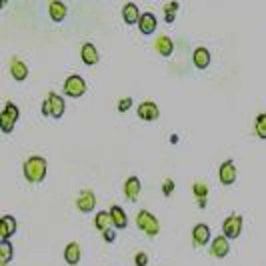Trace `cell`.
Here are the masks:
<instances>
[{
  "mask_svg": "<svg viewBox=\"0 0 266 266\" xmlns=\"http://www.w3.org/2000/svg\"><path fill=\"white\" fill-rule=\"evenodd\" d=\"M48 14H50V18H52L54 22H62V20L66 18V14H68L66 4L60 2V0H52V2L48 4Z\"/></svg>",
  "mask_w": 266,
  "mask_h": 266,
  "instance_id": "cell-15",
  "label": "cell"
},
{
  "mask_svg": "<svg viewBox=\"0 0 266 266\" xmlns=\"http://www.w3.org/2000/svg\"><path fill=\"white\" fill-rule=\"evenodd\" d=\"M134 264H136V266H146V264H148V254H146V252H138V254L134 256Z\"/></svg>",
  "mask_w": 266,
  "mask_h": 266,
  "instance_id": "cell-31",
  "label": "cell"
},
{
  "mask_svg": "<svg viewBox=\"0 0 266 266\" xmlns=\"http://www.w3.org/2000/svg\"><path fill=\"white\" fill-rule=\"evenodd\" d=\"M230 238H226L224 234H220V236H216L212 242H210V254L214 256V258H224V256H228V252H230V242H228Z\"/></svg>",
  "mask_w": 266,
  "mask_h": 266,
  "instance_id": "cell-6",
  "label": "cell"
},
{
  "mask_svg": "<svg viewBox=\"0 0 266 266\" xmlns=\"http://www.w3.org/2000/svg\"><path fill=\"white\" fill-rule=\"evenodd\" d=\"M80 256H82L80 244H76V242H70V244L64 248V260H66L70 266H76V264L80 262Z\"/></svg>",
  "mask_w": 266,
  "mask_h": 266,
  "instance_id": "cell-20",
  "label": "cell"
},
{
  "mask_svg": "<svg viewBox=\"0 0 266 266\" xmlns=\"http://www.w3.org/2000/svg\"><path fill=\"white\" fill-rule=\"evenodd\" d=\"M94 226L98 228V230H108V228H112L114 224H112V214H110V210L106 212V210H100V212H96V218H94Z\"/></svg>",
  "mask_w": 266,
  "mask_h": 266,
  "instance_id": "cell-22",
  "label": "cell"
},
{
  "mask_svg": "<svg viewBox=\"0 0 266 266\" xmlns=\"http://www.w3.org/2000/svg\"><path fill=\"white\" fill-rule=\"evenodd\" d=\"M136 226H138L140 232H144V234L150 236V238L156 236L158 230H160L158 218H156L152 212H148V210H140V212L136 214Z\"/></svg>",
  "mask_w": 266,
  "mask_h": 266,
  "instance_id": "cell-2",
  "label": "cell"
},
{
  "mask_svg": "<svg viewBox=\"0 0 266 266\" xmlns=\"http://www.w3.org/2000/svg\"><path fill=\"white\" fill-rule=\"evenodd\" d=\"M140 190H142V184H140V178H136V176H130V178L124 182V196H126L130 202H136V200H138Z\"/></svg>",
  "mask_w": 266,
  "mask_h": 266,
  "instance_id": "cell-10",
  "label": "cell"
},
{
  "mask_svg": "<svg viewBox=\"0 0 266 266\" xmlns=\"http://www.w3.org/2000/svg\"><path fill=\"white\" fill-rule=\"evenodd\" d=\"M104 240H106V242H114V240H116V232H114L112 228L104 230Z\"/></svg>",
  "mask_w": 266,
  "mask_h": 266,
  "instance_id": "cell-33",
  "label": "cell"
},
{
  "mask_svg": "<svg viewBox=\"0 0 266 266\" xmlns=\"http://www.w3.org/2000/svg\"><path fill=\"white\" fill-rule=\"evenodd\" d=\"M176 12H178V2H176V0H172V2H168V4L164 6V20H166L168 24H172L174 18H176Z\"/></svg>",
  "mask_w": 266,
  "mask_h": 266,
  "instance_id": "cell-27",
  "label": "cell"
},
{
  "mask_svg": "<svg viewBox=\"0 0 266 266\" xmlns=\"http://www.w3.org/2000/svg\"><path fill=\"white\" fill-rule=\"evenodd\" d=\"M110 214H112V224H114V228L122 230V228H126V226H128L126 212H124L120 206H112V208H110Z\"/></svg>",
  "mask_w": 266,
  "mask_h": 266,
  "instance_id": "cell-21",
  "label": "cell"
},
{
  "mask_svg": "<svg viewBox=\"0 0 266 266\" xmlns=\"http://www.w3.org/2000/svg\"><path fill=\"white\" fill-rule=\"evenodd\" d=\"M154 48H156V52H158L160 56L168 58V56H172V52H174V42H172L170 36H160V38H156Z\"/></svg>",
  "mask_w": 266,
  "mask_h": 266,
  "instance_id": "cell-17",
  "label": "cell"
},
{
  "mask_svg": "<svg viewBox=\"0 0 266 266\" xmlns=\"http://www.w3.org/2000/svg\"><path fill=\"white\" fill-rule=\"evenodd\" d=\"M238 178V170H236V164L232 160H226L220 164L218 168V180L224 184V186H232Z\"/></svg>",
  "mask_w": 266,
  "mask_h": 266,
  "instance_id": "cell-5",
  "label": "cell"
},
{
  "mask_svg": "<svg viewBox=\"0 0 266 266\" xmlns=\"http://www.w3.org/2000/svg\"><path fill=\"white\" fill-rule=\"evenodd\" d=\"M22 170H24V178H26L30 184H40V182L46 178L48 164H46V160H44L42 156H30V158L24 162Z\"/></svg>",
  "mask_w": 266,
  "mask_h": 266,
  "instance_id": "cell-1",
  "label": "cell"
},
{
  "mask_svg": "<svg viewBox=\"0 0 266 266\" xmlns=\"http://www.w3.org/2000/svg\"><path fill=\"white\" fill-rule=\"evenodd\" d=\"M10 74H12V78L16 82H22L28 76V66L20 58H12V62H10Z\"/></svg>",
  "mask_w": 266,
  "mask_h": 266,
  "instance_id": "cell-18",
  "label": "cell"
},
{
  "mask_svg": "<svg viewBox=\"0 0 266 266\" xmlns=\"http://www.w3.org/2000/svg\"><path fill=\"white\" fill-rule=\"evenodd\" d=\"M80 58H82V62H84L86 66H94V64L100 60V54H98V50H96V46H94L92 42H86V44H82V48H80Z\"/></svg>",
  "mask_w": 266,
  "mask_h": 266,
  "instance_id": "cell-12",
  "label": "cell"
},
{
  "mask_svg": "<svg viewBox=\"0 0 266 266\" xmlns=\"http://www.w3.org/2000/svg\"><path fill=\"white\" fill-rule=\"evenodd\" d=\"M16 230H18V222H16V218L10 216V214L2 216V220H0V238H2V240H8L10 236L16 234Z\"/></svg>",
  "mask_w": 266,
  "mask_h": 266,
  "instance_id": "cell-8",
  "label": "cell"
},
{
  "mask_svg": "<svg viewBox=\"0 0 266 266\" xmlns=\"http://www.w3.org/2000/svg\"><path fill=\"white\" fill-rule=\"evenodd\" d=\"M140 16H142V14H140V10H138V6H136L134 2H128V4L122 6V20H124L128 26L138 24Z\"/></svg>",
  "mask_w": 266,
  "mask_h": 266,
  "instance_id": "cell-13",
  "label": "cell"
},
{
  "mask_svg": "<svg viewBox=\"0 0 266 266\" xmlns=\"http://www.w3.org/2000/svg\"><path fill=\"white\" fill-rule=\"evenodd\" d=\"M208 240H210V228H208V224H196L192 228V242L202 248V246L208 244Z\"/></svg>",
  "mask_w": 266,
  "mask_h": 266,
  "instance_id": "cell-14",
  "label": "cell"
},
{
  "mask_svg": "<svg viewBox=\"0 0 266 266\" xmlns=\"http://www.w3.org/2000/svg\"><path fill=\"white\" fill-rule=\"evenodd\" d=\"M76 206H78V210L84 212V214L92 212L94 206H96V196H94V192H92V190H84V192H80L78 198H76Z\"/></svg>",
  "mask_w": 266,
  "mask_h": 266,
  "instance_id": "cell-9",
  "label": "cell"
},
{
  "mask_svg": "<svg viewBox=\"0 0 266 266\" xmlns=\"http://www.w3.org/2000/svg\"><path fill=\"white\" fill-rule=\"evenodd\" d=\"M254 132L260 140H266V114H258L254 120Z\"/></svg>",
  "mask_w": 266,
  "mask_h": 266,
  "instance_id": "cell-26",
  "label": "cell"
},
{
  "mask_svg": "<svg viewBox=\"0 0 266 266\" xmlns=\"http://www.w3.org/2000/svg\"><path fill=\"white\" fill-rule=\"evenodd\" d=\"M4 110H6V112H8V114H10V116H12V118L18 122V118H20V110H18V106H16L14 102H6Z\"/></svg>",
  "mask_w": 266,
  "mask_h": 266,
  "instance_id": "cell-28",
  "label": "cell"
},
{
  "mask_svg": "<svg viewBox=\"0 0 266 266\" xmlns=\"http://www.w3.org/2000/svg\"><path fill=\"white\" fill-rule=\"evenodd\" d=\"M162 192H164V196H170V194L174 192V180H172V178H166V180H164Z\"/></svg>",
  "mask_w": 266,
  "mask_h": 266,
  "instance_id": "cell-30",
  "label": "cell"
},
{
  "mask_svg": "<svg viewBox=\"0 0 266 266\" xmlns=\"http://www.w3.org/2000/svg\"><path fill=\"white\" fill-rule=\"evenodd\" d=\"M64 94L70 96V98H80L86 94V82L82 76L78 74H70L66 80H64Z\"/></svg>",
  "mask_w": 266,
  "mask_h": 266,
  "instance_id": "cell-3",
  "label": "cell"
},
{
  "mask_svg": "<svg viewBox=\"0 0 266 266\" xmlns=\"http://www.w3.org/2000/svg\"><path fill=\"white\" fill-rule=\"evenodd\" d=\"M192 192H194V196H196V200H198V206L204 208V206H206V196H208V184L196 182V184L192 186Z\"/></svg>",
  "mask_w": 266,
  "mask_h": 266,
  "instance_id": "cell-25",
  "label": "cell"
},
{
  "mask_svg": "<svg viewBox=\"0 0 266 266\" xmlns=\"http://www.w3.org/2000/svg\"><path fill=\"white\" fill-rule=\"evenodd\" d=\"M210 52H208V48H204V46H200V48H196L194 50V54H192V62H194V66L198 68V70H204V68H208L210 66Z\"/></svg>",
  "mask_w": 266,
  "mask_h": 266,
  "instance_id": "cell-16",
  "label": "cell"
},
{
  "mask_svg": "<svg viewBox=\"0 0 266 266\" xmlns=\"http://www.w3.org/2000/svg\"><path fill=\"white\" fill-rule=\"evenodd\" d=\"M136 114H138V118H140V120H144V122H150V120H156V118L160 116V110H158L156 102H152V100H146V102H142V104L138 106Z\"/></svg>",
  "mask_w": 266,
  "mask_h": 266,
  "instance_id": "cell-7",
  "label": "cell"
},
{
  "mask_svg": "<svg viewBox=\"0 0 266 266\" xmlns=\"http://www.w3.org/2000/svg\"><path fill=\"white\" fill-rule=\"evenodd\" d=\"M48 100H50V108H52V118H62L64 116V110H66V102L62 96L50 92L48 94Z\"/></svg>",
  "mask_w": 266,
  "mask_h": 266,
  "instance_id": "cell-19",
  "label": "cell"
},
{
  "mask_svg": "<svg viewBox=\"0 0 266 266\" xmlns=\"http://www.w3.org/2000/svg\"><path fill=\"white\" fill-rule=\"evenodd\" d=\"M12 256H14L12 244H10L8 240H2V242H0V264L6 266V264L12 260Z\"/></svg>",
  "mask_w": 266,
  "mask_h": 266,
  "instance_id": "cell-23",
  "label": "cell"
},
{
  "mask_svg": "<svg viewBox=\"0 0 266 266\" xmlns=\"http://www.w3.org/2000/svg\"><path fill=\"white\" fill-rule=\"evenodd\" d=\"M14 126H16V120L6 110L0 112V130H2L4 134H10V132L14 130Z\"/></svg>",
  "mask_w": 266,
  "mask_h": 266,
  "instance_id": "cell-24",
  "label": "cell"
},
{
  "mask_svg": "<svg viewBox=\"0 0 266 266\" xmlns=\"http://www.w3.org/2000/svg\"><path fill=\"white\" fill-rule=\"evenodd\" d=\"M156 26H158V20H156V16H154L152 12H144V14L140 16V20H138V30H140L144 36L154 34Z\"/></svg>",
  "mask_w": 266,
  "mask_h": 266,
  "instance_id": "cell-11",
  "label": "cell"
},
{
  "mask_svg": "<svg viewBox=\"0 0 266 266\" xmlns=\"http://www.w3.org/2000/svg\"><path fill=\"white\" fill-rule=\"evenodd\" d=\"M240 232H242V216L240 214H230L222 224V234L232 240V238H238Z\"/></svg>",
  "mask_w": 266,
  "mask_h": 266,
  "instance_id": "cell-4",
  "label": "cell"
},
{
  "mask_svg": "<svg viewBox=\"0 0 266 266\" xmlns=\"http://www.w3.org/2000/svg\"><path fill=\"white\" fill-rule=\"evenodd\" d=\"M130 106H132V98L130 96L118 100V112H126V110H130Z\"/></svg>",
  "mask_w": 266,
  "mask_h": 266,
  "instance_id": "cell-29",
  "label": "cell"
},
{
  "mask_svg": "<svg viewBox=\"0 0 266 266\" xmlns=\"http://www.w3.org/2000/svg\"><path fill=\"white\" fill-rule=\"evenodd\" d=\"M42 114H44V116H52V108H50V100H48V96H46L44 102H42Z\"/></svg>",
  "mask_w": 266,
  "mask_h": 266,
  "instance_id": "cell-32",
  "label": "cell"
}]
</instances>
